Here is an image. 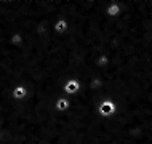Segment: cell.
Listing matches in <instances>:
<instances>
[{"label":"cell","mask_w":152,"mask_h":144,"mask_svg":"<svg viewBox=\"0 0 152 144\" xmlns=\"http://www.w3.org/2000/svg\"><path fill=\"white\" fill-rule=\"evenodd\" d=\"M98 112H99L102 117H110V115L115 112V104H114L110 99H106V101H102L101 104H99Z\"/></svg>","instance_id":"7a4b0ae2"},{"label":"cell","mask_w":152,"mask_h":144,"mask_svg":"<svg viewBox=\"0 0 152 144\" xmlns=\"http://www.w3.org/2000/svg\"><path fill=\"white\" fill-rule=\"evenodd\" d=\"M27 94H29V90H27V86L24 83H18L11 88V96L16 101H24L27 98Z\"/></svg>","instance_id":"6da1fadb"},{"label":"cell","mask_w":152,"mask_h":144,"mask_svg":"<svg viewBox=\"0 0 152 144\" xmlns=\"http://www.w3.org/2000/svg\"><path fill=\"white\" fill-rule=\"evenodd\" d=\"M118 11H120V10H118V5H110L107 8V15L109 16H117Z\"/></svg>","instance_id":"52a82bcc"},{"label":"cell","mask_w":152,"mask_h":144,"mask_svg":"<svg viewBox=\"0 0 152 144\" xmlns=\"http://www.w3.org/2000/svg\"><path fill=\"white\" fill-rule=\"evenodd\" d=\"M55 109L58 110V112H66V110H69L71 109V101L67 99V98H63V96H59V98H56V101H55Z\"/></svg>","instance_id":"277c9868"},{"label":"cell","mask_w":152,"mask_h":144,"mask_svg":"<svg viewBox=\"0 0 152 144\" xmlns=\"http://www.w3.org/2000/svg\"><path fill=\"white\" fill-rule=\"evenodd\" d=\"M10 43L15 45V47H21L24 43V34L23 32H13V34L10 35Z\"/></svg>","instance_id":"8992f818"},{"label":"cell","mask_w":152,"mask_h":144,"mask_svg":"<svg viewBox=\"0 0 152 144\" xmlns=\"http://www.w3.org/2000/svg\"><path fill=\"white\" fill-rule=\"evenodd\" d=\"M67 29H69V24H67V21H66V19H63V18L56 19V23L53 24V31H55L58 35H63L64 32H67Z\"/></svg>","instance_id":"5b68a950"},{"label":"cell","mask_w":152,"mask_h":144,"mask_svg":"<svg viewBox=\"0 0 152 144\" xmlns=\"http://www.w3.org/2000/svg\"><path fill=\"white\" fill-rule=\"evenodd\" d=\"M80 88H82V85L77 79H67V82L64 83L63 91L67 93V94H77L80 91Z\"/></svg>","instance_id":"3957f363"}]
</instances>
